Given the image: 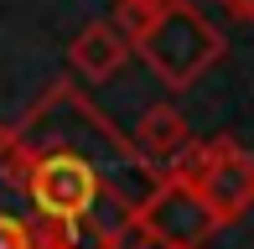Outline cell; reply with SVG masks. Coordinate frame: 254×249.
Instances as JSON below:
<instances>
[{
    "mask_svg": "<svg viewBox=\"0 0 254 249\" xmlns=\"http://www.w3.org/2000/svg\"><path fill=\"white\" fill-rule=\"evenodd\" d=\"M187 145H192V124L171 104H151L135 124V156L145 166H177L187 156Z\"/></svg>",
    "mask_w": 254,
    "mask_h": 249,
    "instance_id": "obj_6",
    "label": "cell"
},
{
    "mask_svg": "<svg viewBox=\"0 0 254 249\" xmlns=\"http://www.w3.org/2000/svg\"><path fill=\"white\" fill-rule=\"evenodd\" d=\"M26 192H31L42 218L73 223V218H88V213H94L99 177H94V166H88L83 156H47V161L31 166Z\"/></svg>",
    "mask_w": 254,
    "mask_h": 249,
    "instance_id": "obj_4",
    "label": "cell"
},
{
    "mask_svg": "<svg viewBox=\"0 0 254 249\" xmlns=\"http://www.w3.org/2000/svg\"><path fill=\"white\" fill-rule=\"evenodd\" d=\"M218 5L228 10L234 21H244V26H254V0H218Z\"/></svg>",
    "mask_w": 254,
    "mask_h": 249,
    "instance_id": "obj_8",
    "label": "cell"
},
{
    "mask_svg": "<svg viewBox=\"0 0 254 249\" xmlns=\"http://www.w3.org/2000/svg\"><path fill=\"white\" fill-rule=\"evenodd\" d=\"M130 47L140 52V62L151 67L171 94H187L213 62H223L228 42L192 0H161V5L145 10L140 26H135Z\"/></svg>",
    "mask_w": 254,
    "mask_h": 249,
    "instance_id": "obj_1",
    "label": "cell"
},
{
    "mask_svg": "<svg viewBox=\"0 0 254 249\" xmlns=\"http://www.w3.org/2000/svg\"><path fill=\"white\" fill-rule=\"evenodd\" d=\"M0 249H26V229L16 218H5V213H0Z\"/></svg>",
    "mask_w": 254,
    "mask_h": 249,
    "instance_id": "obj_7",
    "label": "cell"
},
{
    "mask_svg": "<svg viewBox=\"0 0 254 249\" xmlns=\"http://www.w3.org/2000/svg\"><path fill=\"white\" fill-rule=\"evenodd\" d=\"M130 223L161 249H207L218 239V229H223L218 213L207 208V197L192 187V177L177 172V166H171V177H161L156 192L130 213Z\"/></svg>",
    "mask_w": 254,
    "mask_h": 249,
    "instance_id": "obj_2",
    "label": "cell"
},
{
    "mask_svg": "<svg viewBox=\"0 0 254 249\" xmlns=\"http://www.w3.org/2000/svg\"><path fill=\"white\" fill-rule=\"evenodd\" d=\"M140 5H161V0H140Z\"/></svg>",
    "mask_w": 254,
    "mask_h": 249,
    "instance_id": "obj_9",
    "label": "cell"
},
{
    "mask_svg": "<svg viewBox=\"0 0 254 249\" xmlns=\"http://www.w3.org/2000/svg\"><path fill=\"white\" fill-rule=\"evenodd\" d=\"M130 37H125L114 21H88L83 31L73 37V47H67V62H73L78 78H88V83H104V78H114L125 62H130Z\"/></svg>",
    "mask_w": 254,
    "mask_h": 249,
    "instance_id": "obj_5",
    "label": "cell"
},
{
    "mask_svg": "<svg viewBox=\"0 0 254 249\" xmlns=\"http://www.w3.org/2000/svg\"><path fill=\"white\" fill-rule=\"evenodd\" d=\"M177 172L192 177V187L207 197V208L218 213V223H239L244 213L254 208V156L244 151L239 140L218 135V140H192L187 156L177 161Z\"/></svg>",
    "mask_w": 254,
    "mask_h": 249,
    "instance_id": "obj_3",
    "label": "cell"
}]
</instances>
